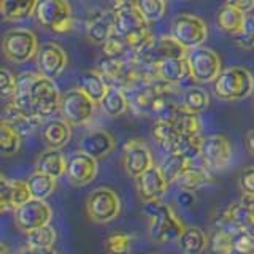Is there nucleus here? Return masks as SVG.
Returning a JSON list of instances; mask_svg holds the SVG:
<instances>
[{
  "instance_id": "obj_47",
  "label": "nucleus",
  "mask_w": 254,
  "mask_h": 254,
  "mask_svg": "<svg viewBox=\"0 0 254 254\" xmlns=\"http://www.w3.org/2000/svg\"><path fill=\"white\" fill-rule=\"evenodd\" d=\"M0 254H13V253L6 248V245H2V246H0Z\"/></svg>"
},
{
  "instance_id": "obj_33",
  "label": "nucleus",
  "mask_w": 254,
  "mask_h": 254,
  "mask_svg": "<svg viewBox=\"0 0 254 254\" xmlns=\"http://www.w3.org/2000/svg\"><path fill=\"white\" fill-rule=\"evenodd\" d=\"M213 183V177L210 173V169H206V167H195L192 165L190 169L183 175V177L177 181V185L183 189V190H195L202 186H206Z\"/></svg>"
},
{
  "instance_id": "obj_15",
  "label": "nucleus",
  "mask_w": 254,
  "mask_h": 254,
  "mask_svg": "<svg viewBox=\"0 0 254 254\" xmlns=\"http://www.w3.org/2000/svg\"><path fill=\"white\" fill-rule=\"evenodd\" d=\"M97 172H99L97 159L83 153V151L73 153L67 159L65 175L70 181V185H73L76 188H81L92 183L95 177H97Z\"/></svg>"
},
{
  "instance_id": "obj_12",
  "label": "nucleus",
  "mask_w": 254,
  "mask_h": 254,
  "mask_svg": "<svg viewBox=\"0 0 254 254\" xmlns=\"http://www.w3.org/2000/svg\"><path fill=\"white\" fill-rule=\"evenodd\" d=\"M53 219V210L45 200L32 198L26 205L14 211V222L22 232H30L38 227L48 226Z\"/></svg>"
},
{
  "instance_id": "obj_35",
  "label": "nucleus",
  "mask_w": 254,
  "mask_h": 254,
  "mask_svg": "<svg viewBox=\"0 0 254 254\" xmlns=\"http://www.w3.org/2000/svg\"><path fill=\"white\" fill-rule=\"evenodd\" d=\"M22 135L13 127L2 123L0 124V154L3 157H11L21 149Z\"/></svg>"
},
{
  "instance_id": "obj_8",
  "label": "nucleus",
  "mask_w": 254,
  "mask_h": 254,
  "mask_svg": "<svg viewBox=\"0 0 254 254\" xmlns=\"http://www.w3.org/2000/svg\"><path fill=\"white\" fill-rule=\"evenodd\" d=\"M30 100L35 115L40 119H48L61 110L62 94L54 79L38 73L30 87Z\"/></svg>"
},
{
  "instance_id": "obj_29",
  "label": "nucleus",
  "mask_w": 254,
  "mask_h": 254,
  "mask_svg": "<svg viewBox=\"0 0 254 254\" xmlns=\"http://www.w3.org/2000/svg\"><path fill=\"white\" fill-rule=\"evenodd\" d=\"M79 89L95 103H100L108 91V83L99 70H87L79 76Z\"/></svg>"
},
{
  "instance_id": "obj_27",
  "label": "nucleus",
  "mask_w": 254,
  "mask_h": 254,
  "mask_svg": "<svg viewBox=\"0 0 254 254\" xmlns=\"http://www.w3.org/2000/svg\"><path fill=\"white\" fill-rule=\"evenodd\" d=\"M102 111L110 118H119L123 116L127 110L130 108L129 105V99H127V94L124 89L118 86H108V91L105 94V97L102 99L99 103Z\"/></svg>"
},
{
  "instance_id": "obj_45",
  "label": "nucleus",
  "mask_w": 254,
  "mask_h": 254,
  "mask_svg": "<svg viewBox=\"0 0 254 254\" xmlns=\"http://www.w3.org/2000/svg\"><path fill=\"white\" fill-rule=\"evenodd\" d=\"M245 145H246V149L250 151V154L254 156V129H250L245 135Z\"/></svg>"
},
{
  "instance_id": "obj_48",
  "label": "nucleus",
  "mask_w": 254,
  "mask_h": 254,
  "mask_svg": "<svg viewBox=\"0 0 254 254\" xmlns=\"http://www.w3.org/2000/svg\"><path fill=\"white\" fill-rule=\"evenodd\" d=\"M19 254H26V253H24V251H22V250H21V253H19Z\"/></svg>"
},
{
  "instance_id": "obj_44",
  "label": "nucleus",
  "mask_w": 254,
  "mask_h": 254,
  "mask_svg": "<svg viewBox=\"0 0 254 254\" xmlns=\"http://www.w3.org/2000/svg\"><path fill=\"white\" fill-rule=\"evenodd\" d=\"M22 251L26 254H61L59 251H56L53 246H51V248H40V250L29 248V246H26V248H22Z\"/></svg>"
},
{
  "instance_id": "obj_3",
  "label": "nucleus",
  "mask_w": 254,
  "mask_h": 254,
  "mask_svg": "<svg viewBox=\"0 0 254 254\" xmlns=\"http://www.w3.org/2000/svg\"><path fill=\"white\" fill-rule=\"evenodd\" d=\"M34 16L40 26L56 34L73 29V10L68 0H38Z\"/></svg>"
},
{
  "instance_id": "obj_2",
  "label": "nucleus",
  "mask_w": 254,
  "mask_h": 254,
  "mask_svg": "<svg viewBox=\"0 0 254 254\" xmlns=\"http://www.w3.org/2000/svg\"><path fill=\"white\" fill-rule=\"evenodd\" d=\"M254 91V75L245 67H229L214 81V94L226 102L248 99Z\"/></svg>"
},
{
  "instance_id": "obj_41",
  "label": "nucleus",
  "mask_w": 254,
  "mask_h": 254,
  "mask_svg": "<svg viewBox=\"0 0 254 254\" xmlns=\"http://www.w3.org/2000/svg\"><path fill=\"white\" fill-rule=\"evenodd\" d=\"M235 43L243 50H253L254 48V16H246L243 32L235 37Z\"/></svg>"
},
{
  "instance_id": "obj_42",
  "label": "nucleus",
  "mask_w": 254,
  "mask_h": 254,
  "mask_svg": "<svg viewBox=\"0 0 254 254\" xmlns=\"http://www.w3.org/2000/svg\"><path fill=\"white\" fill-rule=\"evenodd\" d=\"M240 188L245 194L254 195V167H248L245 169L240 175Z\"/></svg>"
},
{
  "instance_id": "obj_26",
  "label": "nucleus",
  "mask_w": 254,
  "mask_h": 254,
  "mask_svg": "<svg viewBox=\"0 0 254 254\" xmlns=\"http://www.w3.org/2000/svg\"><path fill=\"white\" fill-rule=\"evenodd\" d=\"M246 22V14L235 10L229 5H222L216 14V26L221 32L227 35L238 37L243 32Z\"/></svg>"
},
{
  "instance_id": "obj_46",
  "label": "nucleus",
  "mask_w": 254,
  "mask_h": 254,
  "mask_svg": "<svg viewBox=\"0 0 254 254\" xmlns=\"http://www.w3.org/2000/svg\"><path fill=\"white\" fill-rule=\"evenodd\" d=\"M227 254H254V253H248V251H242V250H237V248H232Z\"/></svg>"
},
{
  "instance_id": "obj_32",
  "label": "nucleus",
  "mask_w": 254,
  "mask_h": 254,
  "mask_svg": "<svg viewBox=\"0 0 254 254\" xmlns=\"http://www.w3.org/2000/svg\"><path fill=\"white\" fill-rule=\"evenodd\" d=\"M27 186L30 189L32 198L46 200L48 197H51L54 194L56 188H58V180L50 177V175L35 172L27 178Z\"/></svg>"
},
{
  "instance_id": "obj_18",
  "label": "nucleus",
  "mask_w": 254,
  "mask_h": 254,
  "mask_svg": "<svg viewBox=\"0 0 254 254\" xmlns=\"http://www.w3.org/2000/svg\"><path fill=\"white\" fill-rule=\"evenodd\" d=\"M115 34V14L111 10H94L86 19V35L94 45H105Z\"/></svg>"
},
{
  "instance_id": "obj_4",
  "label": "nucleus",
  "mask_w": 254,
  "mask_h": 254,
  "mask_svg": "<svg viewBox=\"0 0 254 254\" xmlns=\"http://www.w3.org/2000/svg\"><path fill=\"white\" fill-rule=\"evenodd\" d=\"M2 50L5 58L13 64H26L38 54V40L34 30L26 27L10 29L3 35Z\"/></svg>"
},
{
  "instance_id": "obj_25",
  "label": "nucleus",
  "mask_w": 254,
  "mask_h": 254,
  "mask_svg": "<svg viewBox=\"0 0 254 254\" xmlns=\"http://www.w3.org/2000/svg\"><path fill=\"white\" fill-rule=\"evenodd\" d=\"M157 75L164 81L170 84H180L185 79L190 78V68L186 58L178 59H165L157 64Z\"/></svg>"
},
{
  "instance_id": "obj_17",
  "label": "nucleus",
  "mask_w": 254,
  "mask_h": 254,
  "mask_svg": "<svg viewBox=\"0 0 254 254\" xmlns=\"http://www.w3.org/2000/svg\"><path fill=\"white\" fill-rule=\"evenodd\" d=\"M167 189H169V181L156 165L137 178L138 195L145 203H157L165 195Z\"/></svg>"
},
{
  "instance_id": "obj_16",
  "label": "nucleus",
  "mask_w": 254,
  "mask_h": 254,
  "mask_svg": "<svg viewBox=\"0 0 254 254\" xmlns=\"http://www.w3.org/2000/svg\"><path fill=\"white\" fill-rule=\"evenodd\" d=\"M153 167V154L140 140H130L124 145V169L127 175L137 180Z\"/></svg>"
},
{
  "instance_id": "obj_40",
  "label": "nucleus",
  "mask_w": 254,
  "mask_h": 254,
  "mask_svg": "<svg viewBox=\"0 0 254 254\" xmlns=\"http://www.w3.org/2000/svg\"><path fill=\"white\" fill-rule=\"evenodd\" d=\"M16 86H18V76H14L8 68L0 70V94L6 100L14 97Z\"/></svg>"
},
{
  "instance_id": "obj_14",
  "label": "nucleus",
  "mask_w": 254,
  "mask_h": 254,
  "mask_svg": "<svg viewBox=\"0 0 254 254\" xmlns=\"http://www.w3.org/2000/svg\"><path fill=\"white\" fill-rule=\"evenodd\" d=\"M68 58L64 48L54 42H46L40 46L37 54V67L40 75L48 78H58L67 68Z\"/></svg>"
},
{
  "instance_id": "obj_22",
  "label": "nucleus",
  "mask_w": 254,
  "mask_h": 254,
  "mask_svg": "<svg viewBox=\"0 0 254 254\" xmlns=\"http://www.w3.org/2000/svg\"><path fill=\"white\" fill-rule=\"evenodd\" d=\"M116 149V140L110 132L103 129H95L86 133L81 140V151L92 156L94 159H103Z\"/></svg>"
},
{
  "instance_id": "obj_1",
  "label": "nucleus",
  "mask_w": 254,
  "mask_h": 254,
  "mask_svg": "<svg viewBox=\"0 0 254 254\" xmlns=\"http://www.w3.org/2000/svg\"><path fill=\"white\" fill-rule=\"evenodd\" d=\"M111 11L115 14V35L121 38L130 51L151 35L148 21L143 18L135 0H113Z\"/></svg>"
},
{
  "instance_id": "obj_7",
  "label": "nucleus",
  "mask_w": 254,
  "mask_h": 254,
  "mask_svg": "<svg viewBox=\"0 0 254 254\" xmlns=\"http://www.w3.org/2000/svg\"><path fill=\"white\" fill-rule=\"evenodd\" d=\"M218 227L226 229L230 234L250 232L254 235V195L243 194L238 202L229 205L221 213Z\"/></svg>"
},
{
  "instance_id": "obj_39",
  "label": "nucleus",
  "mask_w": 254,
  "mask_h": 254,
  "mask_svg": "<svg viewBox=\"0 0 254 254\" xmlns=\"http://www.w3.org/2000/svg\"><path fill=\"white\" fill-rule=\"evenodd\" d=\"M132 248V237L124 232H115L105 240L108 254H129Z\"/></svg>"
},
{
  "instance_id": "obj_31",
  "label": "nucleus",
  "mask_w": 254,
  "mask_h": 254,
  "mask_svg": "<svg viewBox=\"0 0 254 254\" xmlns=\"http://www.w3.org/2000/svg\"><path fill=\"white\" fill-rule=\"evenodd\" d=\"M192 162L194 161H190V159H188L183 154H169L162 161L159 169H161L162 175L170 185V183H177L183 175H185L190 167L194 165Z\"/></svg>"
},
{
  "instance_id": "obj_6",
  "label": "nucleus",
  "mask_w": 254,
  "mask_h": 254,
  "mask_svg": "<svg viewBox=\"0 0 254 254\" xmlns=\"http://www.w3.org/2000/svg\"><path fill=\"white\" fill-rule=\"evenodd\" d=\"M170 35L188 51H190L198 46H203L208 38V27L198 16L183 13L173 18L170 24Z\"/></svg>"
},
{
  "instance_id": "obj_13",
  "label": "nucleus",
  "mask_w": 254,
  "mask_h": 254,
  "mask_svg": "<svg viewBox=\"0 0 254 254\" xmlns=\"http://www.w3.org/2000/svg\"><path fill=\"white\" fill-rule=\"evenodd\" d=\"M202 161L206 169L221 170L232 159V145L227 137L221 133H213L203 138L202 145Z\"/></svg>"
},
{
  "instance_id": "obj_11",
  "label": "nucleus",
  "mask_w": 254,
  "mask_h": 254,
  "mask_svg": "<svg viewBox=\"0 0 254 254\" xmlns=\"http://www.w3.org/2000/svg\"><path fill=\"white\" fill-rule=\"evenodd\" d=\"M95 110V102L86 95L79 87L68 89L62 94L61 115L71 126H83L91 121Z\"/></svg>"
},
{
  "instance_id": "obj_20",
  "label": "nucleus",
  "mask_w": 254,
  "mask_h": 254,
  "mask_svg": "<svg viewBox=\"0 0 254 254\" xmlns=\"http://www.w3.org/2000/svg\"><path fill=\"white\" fill-rule=\"evenodd\" d=\"M151 135H153L156 145L167 154H178L181 141L186 137L177 129L172 119H156L153 129H151Z\"/></svg>"
},
{
  "instance_id": "obj_34",
  "label": "nucleus",
  "mask_w": 254,
  "mask_h": 254,
  "mask_svg": "<svg viewBox=\"0 0 254 254\" xmlns=\"http://www.w3.org/2000/svg\"><path fill=\"white\" fill-rule=\"evenodd\" d=\"M181 105L185 107L188 111H190V113L200 115L210 107V95L203 89V87H198V86L188 87V89L185 91V94H183Z\"/></svg>"
},
{
  "instance_id": "obj_37",
  "label": "nucleus",
  "mask_w": 254,
  "mask_h": 254,
  "mask_svg": "<svg viewBox=\"0 0 254 254\" xmlns=\"http://www.w3.org/2000/svg\"><path fill=\"white\" fill-rule=\"evenodd\" d=\"M135 3L148 24L161 21L167 11V0H135Z\"/></svg>"
},
{
  "instance_id": "obj_5",
  "label": "nucleus",
  "mask_w": 254,
  "mask_h": 254,
  "mask_svg": "<svg viewBox=\"0 0 254 254\" xmlns=\"http://www.w3.org/2000/svg\"><path fill=\"white\" fill-rule=\"evenodd\" d=\"M186 226L169 205H156L149 211V235L157 243L178 242Z\"/></svg>"
},
{
  "instance_id": "obj_23",
  "label": "nucleus",
  "mask_w": 254,
  "mask_h": 254,
  "mask_svg": "<svg viewBox=\"0 0 254 254\" xmlns=\"http://www.w3.org/2000/svg\"><path fill=\"white\" fill-rule=\"evenodd\" d=\"M2 123L8 124L16 132H19L22 137L24 135H29L34 130H37L38 127H42L43 121L38 118H32L26 115L24 111H21L14 103L10 100L6 102V105L3 107V113H2Z\"/></svg>"
},
{
  "instance_id": "obj_24",
  "label": "nucleus",
  "mask_w": 254,
  "mask_h": 254,
  "mask_svg": "<svg viewBox=\"0 0 254 254\" xmlns=\"http://www.w3.org/2000/svg\"><path fill=\"white\" fill-rule=\"evenodd\" d=\"M37 172L50 175L53 178H61L62 175L67 173V159L64 157L61 149L48 148L37 159Z\"/></svg>"
},
{
  "instance_id": "obj_10",
  "label": "nucleus",
  "mask_w": 254,
  "mask_h": 254,
  "mask_svg": "<svg viewBox=\"0 0 254 254\" xmlns=\"http://www.w3.org/2000/svg\"><path fill=\"white\" fill-rule=\"evenodd\" d=\"M188 64L190 68V78L197 83H214L221 75V58L219 54L206 46H198L188 51Z\"/></svg>"
},
{
  "instance_id": "obj_30",
  "label": "nucleus",
  "mask_w": 254,
  "mask_h": 254,
  "mask_svg": "<svg viewBox=\"0 0 254 254\" xmlns=\"http://www.w3.org/2000/svg\"><path fill=\"white\" fill-rule=\"evenodd\" d=\"M208 235L200 227H186L181 234L178 246L185 254H202L208 246Z\"/></svg>"
},
{
  "instance_id": "obj_21",
  "label": "nucleus",
  "mask_w": 254,
  "mask_h": 254,
  "mask_svg": "<svg viewBox=\"0 0 254 254\" xmlns=\"http://www.w3.org/2000/svg\"><path fill=\"white\" fill-rule=\"evenodd\" d=\"M40 135L48 148L61 149L71 140V124L64 118H50L40 127Z\"/></svg>"
},
{
  "instance_id": "obj_9",
  "label": "nucleus",
  "mask_w": 254,
  "mask_h": 254,
  "mask_svg": "<svg viewBox=\"0 0 254 254\" xmlns=\"http://www.w3.org/2000/svg\"><path fill=\"white\" fill-rule=\"evenodd\" d=\"M86 211L94 222L107 224L115 221L121 213V198L111 188H97L87 197Z\"/></svg>"
},
{
  "instance_id": "obj_28",
  "label": "nucleus",
  "mask_w": 254,
  "mask_h": 254,
  "mask_svg": "<svg viewBox=\"0 0 254 254\" xmlns=\"http://www.w3.org/2000/svg\"><path fill=\"white\" fill-rule=\"evenodd\" d=\"M38 0H0V13L5 21L16 22L35 13Z\"/></svg>"
},
{
  "instance_id": "obj_38",
  "label": "nucleus",
  "mask_w": 254,
  "mask_h": 254,
  "mask_svg": "<svg viewBox=\"0 0 254 254\" xmlns=\"http://www.w3.org/2000/svg\"><path fill=\"white\" fill-rule=\"evenodd\" d=\"M208 246L218 254H227L230 250L234 248V234L227 232L226 229L216 227V230L208 237Z\"/></svg>"
},
{
  "instance_id": "obj_19",
  "label": "nucleus",
  "mask_w": 254,
  "mask_h": 254,
  "mask_svg": "<svg viewBox=\"0 0 254 254\" xmlns=\"http://www.w3.org/2000/svg\"><path fill=\"white\" fill-rule=\"evenodd\" d=\"M32 200L30 189L27 181L22 180H6L2 177L0 181V206L2 211H16L19 206L26 205Z\"/></svg>"
},
{
  "instance_id": "obj_43",
  "label": "nucleus",
  "mask_w": 254,
  "mask_h": 254,
  "mask_svg": "<svg viewBox=\"0 0 254 254\" xmlns=\"http://www.w3.org/2000/svg\"><path fill=\"white\" fill-rule=\"evenodd\" d=\"M224 5L232 6L245 14H248L254 10V0H226Z\"/></svg>"
},
{
  "instance_id": "obj_36",
  "label": "nucleus",
  "mask_w": 254,
  "mask_h": 254,
  "mask_svg": "<svg viewBox=\"0 0 254 254\" xmlns=\"http://www.w3.org/2000/svg\"><path fill=\"white\" fill-rule=\"evenodd\" d=\"M56 238H58V234L53 226H43L38 227L35 230H30V232L26 234V240H27V246L29 248H51V246L56 243Z\"/></svg>"
}]
</instances>
